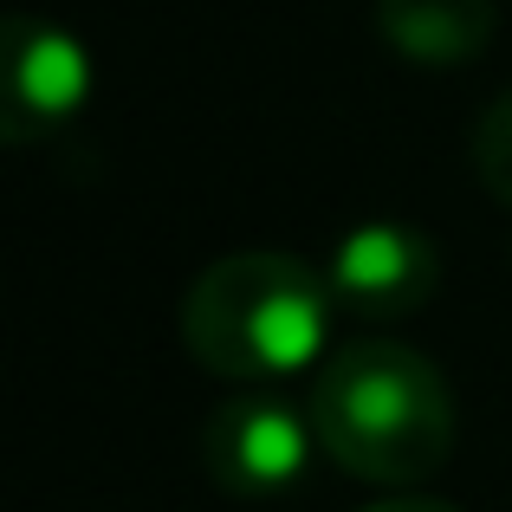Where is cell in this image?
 I'll return each instance as SVG.
<instances>
[{
	"label": "cell",
	"mask_w": 512,
	"mask_h": 512,
	"mask_svg": "<svg viewBox=\"0 0 512 512\" xmlns=\"http://www.w3.org/2000/svg\"><path fill=\"white\" fill-rule=\"evenodd\" d=\"M312 428L318 448L344 474L389 493H415L454 454V389L441 363L396 338L338 344L312 376Z\"/></svg>",
	"instance_id": "obj_1"
},
{
	"label": "cell",
	"mask_w": 512,
	"mask_h": 512,
	"mask_svg": "<svg viewBox=\"0 0 512 512\" xmlns=\"http://www.w3.org/2000/svg\"><path fill=\"white\" fill-rule=\"evenodd\" d=\"M338 299L325 266L299 253L247 247L201 266L182 299V344L208 376L227 383H279L325 363Z\"/></svg>",
	"instance_id": "obj_2"
},
{
	"label": "cell",
	"mask_w": 512,
	"mask_h": 512,
	"mask_svg": "<svg viewBox=\"0 0 512 512\" xmlns=\"http://www.w3.org/2000/svg\"><path fill=\"white\" fill-rule=\"evenodd\" d=\"M98 98V59L72 26L46 13H7L0 26V137L52 143Z\"/></svg>",
	"instance_id": "obj_3"
},
{
	"label": "cell",
	"mask_w": 512,
	"mask_h": 512,
	"mask_svg": "<svg viewBox=\"0 0 512 512\" xmlns=\"http://www.w3.org/2000/svg\"><path fill=\"white\" fill-rule=\"evenodd\" d=\"M312 448H318L312 415L279 396H260V389L221 402L208 415V428H201V467L234 500H279V493H292L312 474Z\"/></svg>",
	"instance_id": "obj_4"
},
{
	"label": "cell",
	"mask_w": 512,
	"mask_h": 512,
	"mask_svg": "<svg viewBox=\"0 0 512 512\" xmlns=\"http://www.w3.org/2000/svg\"><path fill=\"white\" fill-rule=\"evenodd\" d=\"M325 286L338 299V312L396 325L441 292V247L409 221H357L325 253Z\"/></svg>",
	"instance_id": "obj_5"
},
{
	"label": "cell",
	"mask_w": 512,
	"mask_h": 512,
	"mask_svg": "<svg viewBox=\"0 0 512 512\" xmlns=\"http://www.w3.org/2000/svg\"><path fill=\"white\" fill-rule=\"evenodd\" d=\"M376 33L402 65L461 72L500 33V0H376Z\"/></svg>",
	"instance_id": "obj_6"
},
{
	"label": "cell",
	"mask_w": 512,
	"mask_h": 512,
	"mask_svg": "<svg viewBox=\"0 0 512 512\" xmlns=\"http://www.w3.org/2000/svg\"><path fill=\"white\" fill-rule=\"evenodd\" d=\"M467 163H474L480 188H487L500 208H512V85L480 104L474 137H467Z\"/></svg>",
	"instance_id": "obj_7"
},
{
	"label": "cell",
	"mask_w": 512,
	"mask_h": 512,
	"mask_svg": "<svg viewBox=\"0 0 512 512\" xmlns=\"http://www.w3.org/2000/svg\"><path fill=\"white\" fill-rule=\"evenodd\" d=\"M370 512H461L454 500H435V493H389L383 506H370Z\"/></svg>",
	"instance_id": "obj_8"
}]
</instances>
